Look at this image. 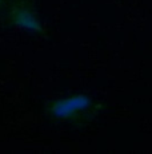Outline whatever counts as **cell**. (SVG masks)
Listing matches in <instances>:
<instances>
[{
  "label": "cell",
  "mask_w": 152,
  "mask_h": 154,
  "mask_svg": "<svg viewBox=\"0 0 152 154\" xmlns=\"http://www.w3.org/2000/svg\"><path fill=\"white\" fill-rule=\"evenodd\" d=\"M3 2H4V0H0V5H1V4H3Z\"/></svg>",
  "instance_id": "3"
},
{
  "label": "cell",
  "mask_w": 152,
  "mask_h": 154,
  "mask_svg": "<svg viewBox=\"0 0 152 154\" xmlns=\"http://www.w3.org/2000/svg\"><path fill=\"white\" fill-rule=\"evenodd\" d=\"M91 105V98L87 95H75L71 98L56 100L49 109L52 117L57 119H68L86 111Z\"/></svg>",
  "instance_id": "2"
},
{
  "label": "cell",
  "mask_w": 152,
  "mask_h": 154,
  "mask_svg": "<svg viewBox=\"0 0 152 154\" xmlns=\"http://www.w3.org/2000/svg\"><path fill=\"white\" fill-rule=\"evenodd\" d=\"M8 22L12 26L30 31H39L40 24L34 11L31 0H12L7 15Z\"/></svg>",
  "instance_id": "1"
}]
</instances>
